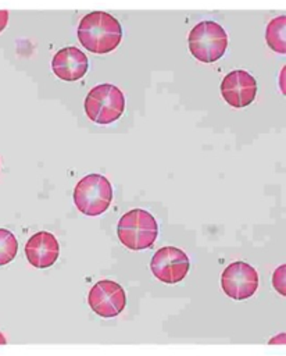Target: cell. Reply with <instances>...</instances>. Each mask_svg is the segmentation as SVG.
Masks as SVG:
<instances>
[{"mask_svg": "<svg viewBox=\"0 0 286 356\" xmlns=\"http://www.w3.org/2000/svg\"><path fill=\"white\" fill-rule=\"evenodd\" d=\"M89 61L83 51L75 46L58 50L51 60V70L61 81H79L87 72Z\"/></svg>", "mask_w": 286, "mask_h": 356, "instance_id": "obj_11", "label": "cell"}, {"mask_svg": "<svg viewBox=\"0 0 286 356\" xmlns=\"http://www.w3.org/2000/svg\"><path fill=\"white\" fill-rule=\"evenodd\" d=\"M221 95L229 106L243 108L255 99L257 82L253 75L243 70L230 71L221 82Z\"/></svg>", "mask_w": 286, "mask_h": 356, "instance_id": "obj_9", "label": "cell"}, {"mask_svg": "<svg viewBox=\"0 0 286 356\" xmlns=\"http://www.w3.org/2000/svg\"><path fill=\"white\" fill-rule=\"evenodd\" d=\"M81 44L94 54H107L118 47L122 40V28L115 17L106 11L86 14L78 25Z\"/></svg>", "mask_w": 286, "mask_h": 356, "instance_id": "obj_1", "label": "cell"}, {"mask_svg": "<svg viewBox=\"0 0 286 356\" xmlns=\"http://www.w3.org/2000/svg\"><path fill=\"white\" fill-rule=\"evenodd\" d=\"M117 235L129 250H143L150 248L157 239L158 224L149 211L133 209L119 218Z\"/></svg>", "mask_w": 286, "mask_h": 356, "instance_id": "obj_2", "label": "cell"}, {"mask_svg": "<svg viewBox=\"0 0 286 356\" xmlns=\"http://www.w3.org/2000/svg\"><path fill=\"white\" fill-rule=\"evenodd\" d=\"M221 288L230 299H249L258 288V273L246 261H233L221 275Z\"/></svg>", "mask_w": 286, "mask_h": 356, "instance_id": "obj_6", "label": "cell"}, {"mask_svg": "<svg viewBox=\"0 0 286 356\" xmlns=\"http://www.w3.org/2000/svg\"><path fill=\"white\" fill-rule=\"evenodd\" d=\"M285 36H286V17L285 15L275 17L274 19H271L265 31V40L268 46L275 53L285 54L286 53Z\"/></svg>", "mask_w": 286, "mask_h": 356, "instance_id": "obj_12", "label": "cell"}, {"mask_svg": "<svg viewBox=\"0 0 286 356\" xmlns=\"http://www.w3.org/2000/svg\"><path fill=\"white\" fill-rule=\"evenodd\" d=\"M87 303L97 316L111 318L125 309L126 295L124 288L115 281L101 280L90 288Z\"/></svg>", "mask_w": 286, "mask_h": 356, "instance_id": "obj_8", "label": "cell"}, {"mask_svg": "<svg viewBox=\"0 0 286 356\" xmlns=\"http://www.w3.org/2000/svg\"><path fill=\"white\" fill-rule=\"evenodd\" d=\"M60 254L57 238L47 231L33 234L25 245V256L31 266L36 268L51 267Z\"/></svg>", "mask_w": 286, "mask_h": 356, "instance_id": "obj_10", "label": "cell"}, {"mask_svg": "<svg viewBox=\"0 0 286 356\" xmlns=\"http://www.w3.org/2000/svg\"><path fill=\"white\" fill-rule=\"evenodd\" d=\"M83 106L90 121L107 125L122 115L125 110V96L122 90L112 83H100L90 89Z\"/></svg>", "mask_w": 286, "mask_h": 356, "instance_id": "obj_4", "label": "cell"}, {"mask_svg": "<svg viewBox=\"0 0 286 356\" xmlns=\"http://www.w3.org/2000/svg\"><path fill=\"white\" fill-rule=\"evenodd\" d=\"M112 202V186L101 174L85 175L74 189V203L76 209L87 216L103 214Z\"/></svg>", "mask_w": 286, "mask_h": 356, "instance_id": "obj_5", "label": "cell"}, {"mask_svg": "<svg viewBox=\"0 0 286 356\" xmlns=\"http://www.w3.org/2000/svg\"><path fill=\"white\" fill-rule=\"evenodd\" d=\"M151 273L164 284H178L189 273L190 261L187 254L175 246L158 249L150 261Z\"/></svg>", "mask_w": 286, "mask_h": 356, "instance_id": "obj_7", "label": "cell"}, {"mask_svg": "<svg viewBox=\"0 0 286 356\" xmlns=\"http://www.w3.org/2000/svg\"><path fill=\"white\" fill-rule=\"evenodd\" d=\"M274 286L275 289L285 296V264H282L279 268H276V271L274 273V278H272Z\"/></svg>", "mask_w": 286, "mask_h": 356, "instance_id": "obj_14", "label": "cell"}, {"mask_svg": "<svg viewBox=\"0 0 286 356\" xmlns=\"http://www.w3.org/2000/svg\"><path fill=\"white\" fill-rule=\"evenodd\" d=\"M18 252V241L15 235L6 229L0 228V266H6L12 261Z\"/></svg>", "mask_w": 286, "mask_h": 356, "instance_id": "obj_13", "label": "cell"}, {"mask_svg": "<svg viewBox=\"0 0 286 356\" xmlns=\"http://www.w3.org/2000/svg\"><path fill=\"white\" fill-rule=\"evenodd\" d=\"M4 343H7V339H6V337L0 332V345H4Z\"/></svg>", "mask_w": 286, "mask_h": 356, "instance_id": "obj_16", "label": "cell"}, {"mask_svg": "<svg viewBox=\"0 0 286 356\" xmlns=\"http://www.w3.org/2000/svg\"><path fill=\"white\" fill-rule=\"evenodd\" d=\"M8 22V11L6 10H0V33L4 31V28L7 26Z\"/></svg>", "mask_w": 286, "mask_h": 356, "instance_id": "obj_15", "label": "cell"}, {"mask_svg": "<svg viewBox=\"0 0 286 356\" xmlns=\"http://www.w3.org/2000/svg\"><path fill=\"white\" fill-rule=\"evenodd\" d=\"M192 56L201 63H215L226 51L228 35L225 29L214 21H201L194 25L187 36Z\"/></svg>", "mask_w": 286, "mask_h": 356, "instance_id": "obj_3", "label": "cell"}]
</instances>
